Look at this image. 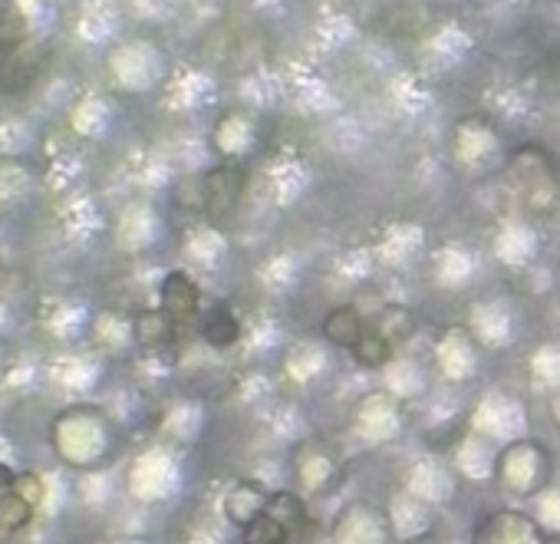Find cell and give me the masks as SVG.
I'll use <instances>...</instances> for the list:
<instances>
[{
  "label": "cell",
  "instance_id": "cell-1",
  "mask_svg": "<svg viewBox=\"0 0 560 544\" xmlns=\"http://www.w3.org/2000/svg\"><path fill=\"white\" fill-rule=\"evenodd\" d=\"M241 192H244V175L238 168H215V172L205 175L199 208L208 212L212 218L228 215L234 208V202L241 199Z\"/></svg>",
  "mask_w": 560,
  "mask_h": 544
},
{
  "label": "cell",
  "instance_id": "cell-2",
  "mask_svg": "<svg viewBox=\"0 0 560 544\" xmlns=\"http://www.w3.org/2000/svg\"><path fill=\"white\" fill-rule=\"evenodd\" d=\"M162 314L175 327L189 324L199 314V288L189 275H181V270H175V275L162 281Z\"/></svg>",
  "mask_w": 560,
  "mask_h": 544
},
{
  "label": "cell",
  "instance_id": "cell-3",
  "mask_svg": "<svg viewBox=\"0 0 560 544\" xmlns=\"http://www.w3.org/2000/svg\"><path fill=\"white\" fill-rule=\"evenodd\" d=\"M323 333H327L330 343L349 346V350H353V346L359 343V337L366 333V320L359 317L356 307H336V311L323 320Z\"/></svg>",
  "mask_w": 560,
  "mask_h": 544
},
{
  "label": "cell",
  "instance_id": "cell-4",
  "mask_svg": "<svg viewBox=\"0 0 560 544\" xmlns=\"http://www.w3.org/2000/svg\"><path fill=\"white\" fill-rule=\"evenodd\" d=\"M244 544H291V531L288 524L273 518L267 508L260 515H254L247 524H244Z\"/></svg>",
  "mask_w": 560,
  "mask_h": 544
},
{
  "label": "cell",
  "instance_id": "cell-5",
  "mask_svg": "<svg viewBox=\"0 0 560 544\" xmlns=\"http://www.w3.org/2000/svg\"><path fill=\"white\" fill-rule=\"evenodd\" d=\"M238 333H241V327H238V320H234V314L228 307H215L202 320V337L212 346H231L238 340Z\"/></svg>",
  "mask_w": 560,
  "mask_h": 544
},
{
  "label": "cell",
  "instance_id": "cell-6",
  "mask_svg": "<svg viewBox=\"0 0 560 544\" xmlns=\"http://www.w3.org/2000/svg\"><path fill=\"white\" fill-rule=\"evenodd\" d=\"M175 333V324L162 314V311H149V314H139L136 320V337L142 346H162L168 343Z\"/></svg>",
  "mask_w": 560,
  "mask_h": 544
},
{
  "label": "cell",
  "instance_id": "cell-7",
  "mask_svg": "<svg viewBox=\"0 0 560 544\" xmlns=\"http://www.w3.org/2000/svg\"><path fill=\"white\" fill-rule=\"evenodd\" d=\"M353 353H356L359 363H366V367H380V363L390 356V340L377 327H366V333L359 337Z\"/></svg>",
  "mask_w": 560,
  "mask_h": 544
},
{
  "label": "cell",
  "instance_id": "cell-8",
  "mask_svg": "<svg viewBox=\"0 0 560 544\" xmlns=\"http://www.w3.org/2000/svg\"><path fill=\"white\" fill-rule=\"evenodd\" d=\"M30 518V505L17 495H4L0 498V524L4 528H21Z\"/></svg>",
  "mask_w": 560,
  "mask_h": 544
},
{
  "label": "cell",
  "instance_id": "cell-9",
  "mask_svg": "<svg viewBox=\"0 0 560 544\" xmlns=\"http://www.w3.org/2000/svg\"><path fill=\"white\" fill-rule=\"evenodd\" d=\"M544 544H560V534H553V537H547Z\"/></svg>",
  "mask_w": 560,
  "mask_h": 544
}]
</instances>
